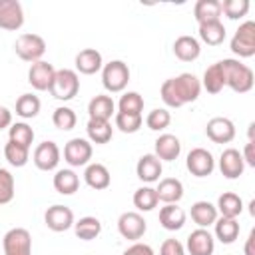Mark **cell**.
<instances>
[{
    "mask_svg": "<svg viewBox=\"0 0 255 255\" xmlns=\"http://www.w3.org/2000/svg\"><path fill=\"white\" fill-rule=\"evenodd\" d=\"M201 82V88H205L209 94H219L223 88H225V78H223V70H221V64L215 62L211 64L205 72H203V80Z\"/></svg>",
    "mask_w": 255,
    "mask_h": 255,
    "instance_id": "836d02e7",
    "label": "cell"
},
{
    "mask_svg": "<svg viewBox=\"0 0 255 255\" xmlns=\"http://www.w3.org/2000/svg\"><path fill=\"white\" fill-rule=\"evenodd\" d=\"M94 147L88 139L84 137H72L66 145H64V159L70 167H82L88 165L92 159Z\"/></svg>",
    "mask_w": 255,
    "mask_h": 255,
    "instance_id": "ba28073f",
    "label": "cell"
},
{
    "mask_svg": "<svg viewBox=\"0 0 255 255\" xmlns=\"http://www.w3.org/2000/svg\"><path fill=\"white\" fill-rule=\"evenodd\" d=\"M118 112H124V114H137L141 116L143 112V98L137 94V92H126L120 102H118Z\"/></svg>",
    "mask_w": 255,
    "mask_h": 255,
    "instance_id": "ab89813d",
    "label": "cell"
},
{
    "mask_svg": "<svg viewBox=\"0 0 255 255\" xmlns=\"http://www.w3.org/2000/svg\"><path fill=\"white\" fill-rule=\"evenodd\" d=\"M157 203H159V199H157L155 187L141 185V187L135 189V193H133V205H135L137 211H151V209L157 207Z\"/></svg>",
    "mask_w": 255,
    "mask_h": 255,
    "instance_id": "d590c367",
    "label": "cell"
},
{
    "mask_svg": "<svg viewBox=\"0 0 255 255\" xmlns=\"http://www.w3.org/2000/svg\"><path fill=\"white\" fill-rule=\"evenodd\" d=\"M118 231L124 239H129V241H137L145 235L147 231V223L143 219L141 213L137 211H126L118 217Z\"/></svg>",
    "mask_w": 255,
    "mask_h": 255,
    "instance_id": "9c48e42d",
    "label": "cell"
},
{
    "mask_svg": "<svg viewBox=\"0 0 255 255\" xmlns=\"http://www.w3.org/2000/svg\"><path fill=\"white\" fill-rule=\"evenodd\" d=\"M185 211L183 207H179L177 203H165L161 209H159V223L163 229L167 231H177L185 225Z\"/></svg>",
    "mask_w": 255,
    "mask_h": 255,
    "instance_id": "603a6c76",
    "label": "cell"
},
{
    "mask_svg": "<svg viewBox=\"0 0 255 255\" xmlns=\"http://www.w3.org/2000/svg\"><path fill=\"white\" fill-rule=\"evenodd\" d=\"M80 92V78H78V72L76 70H70V68H62V70H56L54 74V82L50 86V94L60 100V102H70L78 96Z\"/></svg>",
    "mask_w": 255,
    "mask_h": 255,
    "instance_id": "3957f363",
    "label": "cell"
},
{
    "mask_svg": "<svg viewBox=\"0 0 255 255\" xmlns=\"http://www.w3.org/2000/svg\"><path fill=\"white\" fill-rule=\"evenodd\" d=\"M239 221L237 219H229V217H217L213 223V233L215 239H219L223 245H231L235 243V239L239 237Z\"/></svg>",
    "mask_w": 255,
    "mask_h": 255,
    "instance_id": "4316f807",
    "label": "cell"
},
{
    "mask_svg": "<svg viewBox=\"0 0 255 255\" xmlns=\"http://www.w3.org/2000/svg\"><path fill=\"white\" fill-rule=\"evenodd\" d=\"M185 165H187V169H189L191 175H195V177H207L215 169V159H213V155H211L209 149H205V147H193L187 153Z\"/></svg>",
    "mask_w": 255,
    "mask_h": 255,
    "instance_id": "8fae6325",
    "label": "cell"
},
{
    "mask_svg": "<svg viewBox=\"0 0 255 255\" xmlns=\"http://www.w3.org/2000/svg\"><path fill=\"white\" fill-rule=\"evenodd\" d=\"M163 171V165L161 161L153 155V153H145L137 159V165H135V173L137 177L143 181V183H153V181H159V175Z\"/></svg>",
    "mask_w": 255,
    "mask_h": 255,
    "instance_id": "44dd1931",
    "label": "cell"
},
{
    "mask_svg": "<svg viewBox=\"0 0 255 255\" xmlns=\"http://www.w3.org/2000/svg\"><path fill=\"white\" fill-rule=\"evenodd\" d=\"M4 255H32V235L24 227H12L2 237Z\"/></svg>",
    "mask_w": 255,
    "mask_h": 255,
    "instance_id": "52a82bcc",
    "label": "cell"
},
{
    "mask_svg": "<svg viewBox=\"0 0 255 255\" xmlns=\"http://www.w3.org/2000/svg\"><path fill=\"white\" fill-rule=\"evenodd\" d=\"M76 122H78L76 112H74L72 108H68V106H60V108H56L54 114H52V124H54L58 129H62V131L74 129V128H76Z\"/></svg>",
    "mask_w": 255,
    "mask_h": 255,
    "instance_id": "f35d334b",
    "label": "cell"
},
{
    "mask_svg": "<svg viewBox=\"0 0 255 255\" xmlns=\"http://www.w3.org/2000/svg\"><path fill=\"white\" fill-rule=\"evenodd\" d=\"M229 48L239 58L255 56V22L253 20H245L243 24H239V28L235 30L229 42Z\"/></svg>",
    "mask_w": 255,
    "mask_h": 255,
    "instance_id": "8992f818",
    "label": "cell"
},
{
    "mask_svg": "<svg viewBox=\"0 0 255 255\" xmlns=\"http://www.w3.org/2000/svg\"><path fill=\"white\" fill-rule=\"evenodd\" d=\"M185 249H187L189 255H213V251H215V237L207 229L197 227L195 231H191L187 235Z\"/></svg>",
    "mask_w": 255,
    "mask_h": 255,
    "instance_id": "2e32d148",
    "label": "cell"
},
{
    "mask_svg": "<svg viewBox=\"0 0 255 255\" xmlns=\"http://www.w3.org/2000/svg\"><path fill=\"white\" fill-rule=\"evenodd\" d=\"M8 139L18 143V145L30 147L32 141H34V129L26 122H16V124H12L8 128Z\"/></svg>",
    "mask_w": 255,
    "mask_h": 255,
    "instance_id": "8d00e7d4",
    "label": "cell"
},
{
    "mask_svg": "<svg viewBox=\"0 0 255 255\" xmlns=\"http://www.w3.org/2000/svg\"><path fill=\"white\" fill-rule=\"evenodd\" d=\"M199 94H201V82L197 80V76L189 72L165 80L159 88V96L167 108H181L185 104H191L199 98Z\"/></svg>",
    "mask_w": 255,
    "mask_h": 255,
    "instance_id": "6da1fadb",
    "label": "cell"
},
{
    "mask_svg": "<svg viewBox=\"0 0 255 255\" xmlns=\"http://www.w3.org/2000/svg\"><path fill=\"white\" fill-rule=\"evenodd\" d=\"M84 181L88 187L96 189V191H102V189H108L110 183H112V175H110V169L104 165V163H88L86 165V171H84Z\"/></svg>",
    "mask_w": 255,
    "mask_h": 255,
    "instance_id": "ffe728a7",
    "label": "cell"
},
{
    "mask_svg": "<svg viewBox=\"0 0 255 255\" xmlns=\"http://www.w3.org/2000/svg\"><path fill=\"white\" fill-rule=\"evenodd\" d=\"M171 124V114L165 110V108H155L147 114L145 118V126L151 129V131H163L167 126Z\"/></svg>",
    "mask_w": 255,
    "mask_h": 255,
    "instance_id": "b9f144b4",
    "label": "cell"
},
{
    "mask_svg": "<svg viewBox=\"0 0 255 255\" xmlns=\"http://www.w3.org/2000/svg\"><path fill=\"white\" fill-rule=\"evenodd\" d=\"M189 215H191L193 223H197V225L203 227V229H207L209 225H213L215 219L219 217L217 207H215L213 203H209V201H203V199H201V201H195V203L191 205Z\"/></svg>",
    "mask_w": 255,
    "mask_h": 255,
    "instance_id": "484cf974",
    "label": "cell"
},
{
    "mask_svg": "<svg viewBox=\"0 0 255 255\" xmlns=\"http://www.w3.org/2000/svg\"><path fill=\"white\" fill-rule=\"evenodd\" d=\"M60 157H62V151H60L58 143L46 139V141H42V143L36 145L34 155H32V161H34V165L40 171H54L58 167V163H60Z\"/></svg>",
    "mask_w": 255,
    "mask_h": 255,
    "instance_id": "30bf717a",
    "label": "cell"
},
{
    "mask_svg": "<svg viewBox=\"0 0 255 255\" xmlns=\"http://www.w3.org/2000/svg\"><path fill=\"white\" fill-rule=\"evenodd\" d=\"M54 74H56V68L50 62H44V60L34 62L28 70V84L38 92H46L54 82Z\"/></svg>",
    "mask_w": 255,
    "mask_h": 255,
    "instance_id": "5bb4252c",
    "label": "cell"
},
{
    "mask_svg": "<svg viewBox=\"0 0 255 255\" xmlns=\"http://www.w3.org/2000/svg\"><path fill=\"white\" fill-rule=\"evenodd\" d=\"M52 183H54V189L60 195H72L80 187V177L74 169H58Z\"/></svg>",
    "mask_w": 255,
    "mask_h": 255,
    "instance_id": "4dcf8cb0",
    "label": "cell"
},
{
    "mask_svg": "<svg viewBox=\"0 0 255 255\" xmlns=\"http://www.w3.org/2000/svg\"><path fill=\"white\" fill-rule=\"evenodd\" d=\"M157 199L163 203H179L183 197V183L177 177H163L155 187Z\"/></svg>",
    "mask_w": 255,
    "mask_h": 255,
    "instance_id": "d4e9b609",
    "label": "cell"
},
{
    "mask_svg": "<svg viewBox=\"0 0 255 255\" xmlns=\"http://www.w3.org/2000/svg\"><path fill=\"white\" fill-rule=\"evenodd\" d=\"M40 108H42V102L38 96L34 94H22L18 100H16V116H20L22 120H32L40 114Z\"/></svg>",
    "mask_w": 255,
    "mask_h": 255,
    "instance_id": "e575fe53",
    "label": "cell"
},
{
    "mask_svg": "<svg viewBox=\"0 0 255 255\" xmlns=\"http://www.w3.org/2000/svg\"><path fill=\"white\" fill-rule=\"evenodd\" d=\"M193 16L197 24L215 22L221 18V2L219 0H197L193 6Z\"/></svg>",
    "mask_w": 255,
    "mask_h": 255,
    "instance_id": "f546056e",
    "label": "cell"
},
{
    "mask_svg": "<svg viewBox=\"0 0 255 255\" xmlns=\"http://www.w3.org/2000/svg\"><path fill=\"white\" fill-rule=\"evenodd\" d=\"M14 193H16L14 175L6 167H0V205L10 203L14 199Z\"/></svg>",
    "mask_w": 255,
    "mask_h": 255,
    "instance_id": "7bdbcfd3",
    "label": "cell"
},
{
    "mask_svg": "<svg viewBox=\"0 0 255 255\" xmlns=\"http://www.w3.org/2000/svg\"><path fill=\"white\" fill-rule=\"evenodd\" d=\"M129 82V68L124 60H112L108 64H104L102 68V84L106 88V92L110 94H120L126 90Z\"/></svg>",
    "mask_w": 255,
    "mask_h": 255,
    "instance_id": "277c9868",
    "label": "cell"
},
{
    "mask_svg": "<svg viewBox=\"0 0 255 255\" xmlns=\"http://www.w3.org/2000/svg\"><path fill=\"white\" fill-rule=\"evenodd\" d=\"M74 233L82 241H92L102 233V221L92 215L80 217L78 221H74Z\"/></svg>",
    "mask_w": 255,
    "mask_h": 255,
    "instance_id": "1f68e13d",
    "label": "cell"
},
{
    "mask_svg": "<svg viewBox=\"0 0 255 255\" xmlns=\"http://www.w3.org/2000/svg\"><path fill=\"white\" fill-rule=\"evenodd\" d=\"M181 153V141L173 133H161L153 141V155L159 161H173Z\"/></svg>",
    "mask_w": 255,
    "mask_h": 255,
    "instance_id": "ac0fdd59",
    "label": "cell"
},
{
    "mask_svg": "<svg viewBox=\"0 0 255 255\" xmlns=\"http://www.w3.org/2000/svg\"><path fill=\"white\" fill-rule=\"evenodd\" d=\"M4 157L8 159L10 165L14 167H24L30 159V147H24V145H18L14 141L8 139V143L4 145Z\"/></svg>",
    "mask_w": 255,
    "mask_h": 255,
    "instance_id": "74e56055",
    "label": "cell"
},
{
    "mask_svg": "<svg viewBox=\"0 0 255 255\" xmlns=\"http://www.w3.org/2000/svg\"><path fill=\"white\" fill-rule=\"evenodd\" d=\"M199 40L203 44H207V46L223 44V40H225V26L221 24V20L199 24Z\"/></svg>",
    "mask_w": 255,
    "mask_h": 255,
    "instance_id": "d6a6232c",
    "label": "cell"
},
{
    "mask_svg": "<svg viewBox=\"0 0 255 255\" xmlns=\"http://www.w3.org/2000/svg\"><path fill=\"white\" fill-rule=\"evenodd\" d=\"M122 255H155V253H153V249H151L147 243H139V241H135V243L129 245Z\"/></svg>",
    "mask_w": 255,
    "mask_h": 255,
    "instance_id": "bcb514c9",
    "label": "cell"
},
{
    "mask_svg": "<svg viewBox=\"0 0 255 255\" xmlns=\"http://www.w3.org/2000/svg\"><path fill=\"white\" fill-rule=\"evenodd\" d=\"M24 26V10L18 0H0V28L14 32Z\"/></svg>",
    "mask_w": 255,
    "mask_h": 255,
    "instance_id": "4fadbf2b",
    "label": "cell"
},
{
    "mask_svg": "<svg viewBox=\"0 0 255 255\" xmlns=\"http://www.w3.org/2000/svg\"><path fill=\"white\" fill-rule=\"evenodd\" d=\"M215 207H217V213H221V217L237 219L243 211V199L233 191H225V193L219 195Z\"/></svg>",
    "mask_w": 255,
    "mask_h": 255,
    "instance_id": "83f0119b",
    "label": "cell"
},
{
    "mask_svg": "<svg viewBox=\"0 0 255 255\" xmlns=\"http://www.w3.org/2000/svg\"><path fill=\"white\" fill-rule=\"evenodd\" d=\"M12 126V112L6 106H0V129H6Z\"/></svg>",
    "mask_w": 255,
    "mask_h": 255,
    "instance_id": "c3c4849f",
    "label": "cell"
},
{
    "mask_svg": "<svg viewBox=\"0 0 255 255\" xmlns=\"http://www.w3.org/2000/svg\"><path fill=\"white\" fill-rule=\"evenodd\" d=\"M14 52L24 62H30V64L40 62L42 56L46 54V40L40 34H32V32L20 34L14 42Z\"/></svg>",
    "mask_w": 255,
    "mask_h": 255,
    "instance_id": "5b68a950",
    "label": "cell"
},
{
    "mask_svg": "<svg viewBox=\"0 0 255 255\" xmlns=\"http://www.w3.org/2000/svg\"><path fill=\"white\" fill-rule=\"evenodd\" d=\"M44 223L50 231H56V233H62V231H68L70 227H74V211L68 207V205H52L46 209L44 213Z\"/></svg>",
    "mask_w": 255,
    "mask_h": 255,
    "instance_id": "7c38bea8",
    "label": "cell"
},
{
    "mask_svg": "<svg viewBox=\"0 0 255 255\" xmlns=\"http://www.w3.org/2000/svg\"><path fill=\"white\" fill-rule=\"evenodd\" d=\"M86 133L90 143H108L114 135V128L106 120H88L86 124Z\"/></svg>",
    "mask_w": 255,
    "mask_h": 255,
    "instance_id": "f1b7e54d",
    "label": "cell"
},
{
    "mask_svg": "<svg viewBox=\"0 0 255 255\" xmlns=\"http://www.w3.org/2000/svg\"><path fill=\"white\" fill-rule=\"evenodd\" d=\"M159 255H185V247L177 239H165L159 247Z\"/></svg>",
    "mask_w": 255,
    "mask_h": 255,
    "instance_id": "f6af8a7d",
    "label": "cell"
},
{
    "mask_svg": "<svg viewBox=\"0 0 255 255\" xmlns=\"http://www.w3.org/2000/svg\"><path fill=\"white\" fill-rule=\"evenodd\" d=\"M76 72L84 74V76H92V74H98L102 68H104V60H102V54L96 50V48H84L76 54Z\"/></svg>",
    "mask_w": 255,
    "mask_h": 255,
    "instance_id": "d6986e66",
    "label": "cell"
},
{
    "mask_svg": "<svg viewBox=\"0 0 255 255\" xmlns=\"http://www.w3.org/2000/svg\"><path fill=\"white\" fill-rule=\"evenodd\" d=\"M243 163L249 165V167H255V141H247L245 147H243Z\"/></svg>",
    "mask_w": 255,
    "mask_h": 255,
    "instance_id": "7dc6e473",
    "label": "cell"
},
{
    "mask_svg": "<svg viewBox=\"0 0 255 255\" xmlns=\"http://www.w3.org/2000/svg\"><path fill=\"white\" fill-rule=\"evenodd\" d=\"M219 64H221V70H223L225 86H229L235 94L251 92V88L255 84V76H253V70L249 66H245L243 62H239L235 58H225Z\"/></svg>",
    "mask_w": 255,
    "mask_h": 255,
    "instance_id": "7a4b0ae2",
    "label": "cell"
},
{
    "mask_svg": "<svg viewBox=\"0 0 255 255\" xmlns=\"http://www.w3.org/2000/svg\"><path fill=\"white\" fill-rule=\"evenodd\" d=\"M116 128L124 133H135L141 124H143V118L137 116V114H124V112H116Z\"/></svg>",
    "mask_w": 255,
    "mask_h": 255,
    "instance_id": "60d3db41",
    "label": "cell"
},
{
    "mask_svg": "<svg viewBox=\"0 0 255 255\" xmlns=\"http://www.w3.org/2000/svg\"><path fill=\"white\" fill-rule=\"evenodd\" d=\"M205 133L213 143H229L235 137V124L229 118H211L205 126Z\"/></svg>",
    "mask_w": 255,
    "mask_h": 255,
    "instance_id": "9a60e30c",
    "label": "cell"
},
{
    "mask_svg": "<svg viewBox=\"0 0 255 255\" xmlns=\"http://www.w3.org/2000/svg\"><path fill=\"white\" fill-rule=\"evenodd\" d=\"M219 171L223 177L227 179H237L243 175L245 171V163H243V157H241V151L235 149V147H227L221 151L219 155Z\"/></svg>",
    "mask_w": 255,
    "mask_h": 255,
    "instance_id": "e0dca14e",
    "label": "cell"
},
{
    "mask_svg": "<svg viewBox=\"0 0 255 255\" xmlns=\"http://www.w3.org/2000/svg\"><path fill=\"white\" fill-rule=\"evenodd\" d=\"M249 0H223L221 2V14H225L229 20H239L247 16L249 12Z\"/></svg>",
    "mask_w": 255,
    "mask_h": 255,
    "instance_id": "ee69618b",
    "label": "cell"
},
{
    "mask_svg": "<svg viewBox=\"0 0 255 255\" xmlns=\"http://www.w3.org/2000/svg\"><path fill=\"white\" fill-rule=\"evenodd\" d=\"M116 114V104L112 100V96H106V94H100V96H94L88 104V116L90 120H106L110 122V118Z\"/></svg>",
    "mask_w": 255,
    "mask_h": 255,
    "instance_id": "cb8c5ba5",
    "label": "cell"
},
{
    "mask_svg": "<svg viewBox=\"0 0 255 255\" xmlns=\"http://www.w3.org/2000/svg\"><path fill=\"white\" fill-rule=\"evenodd\" d=\"M253 241H255V231H251L249 237H247V241H245V255H255V251H253Z\"/></svg>",
    "mask_w": 255,
    "mask_h": 255,
    "instance_id": "681fc988",
    "label": "cell"
},
{
    "mask_svg": "<svg viewBox=\"0 0 255 255\" xmlns=\"http://www.w3.org/2000/svg\"><path fill=\"white\" fill-rule=\"evenodd\" d=\"M173 54H175V58L181 60V62H193V60H197L199 54H201V44H199L197 38L183 34V36H179V38L173 42Z\"/></svg>",
    "mask_w": 255,
    "mask_h": 255,
    "instance_id": "7402d4cb",
    "label": "cell"
}]
</instances>
